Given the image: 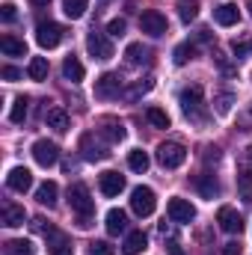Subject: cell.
<instances>
[{
    "instance_id": "obj_1",
    "label": "cell",
    "mask_w": 252,
    "mask_h": 255,
    "mask_svg": "<svg viewBox=\"0 0 252 255\" xmlns=\"http://www.w3.org/2000/svg\"><path fill=\"white\" fill-rule=\"evenodd\" d=\"M68 205H71V211L80 217V226L86 229V226H92L89 220H92V211H95V199L89 196V187L86 184H71L68 187Z\"/></svg>"
},
{
    "instance_id": "obj_2",
    "label": "cell",
    "mask_w": 252,
    "mask_h": 255,
    "mask_svg": "<svg viewBox=\"0 0 252 255\" xmlns=\"http://www.w3.org/2000/svg\"><path fill=\"white\" fill-rule=\"evenodd\" d=\"M130 208H133V214L136 217H151L154 214V208H157V196H154V190L151 187H133V193H130Z\"/></svg>"
},
{
    "instance_id": "obj_3",
    "label": "cell",
    "mask_w": 252,
    "mask_h": 255,
    "mask_svg": "<svg viewBox=\"0 0 252 255\" xmlns=\"http://www.w3.org/2000/svg\"><path fill=\"white\" fill-rule=\"evenodd\" d=\"M63 36H65V27L57 24V21H42V24L36 27V42H39L45 51L57 48V45L63 42Z\"/></svg>"
},
{
    "instance_id": "obj_4",
    "label": "cell",
    "mask_w": 252,
    "mask_h": 255,
    "mask_svg": "<svg viewBox=\"0 0 252 255\" xmlns=\"http://www.w3.org/2000/svg\"><path fill=\"white\" fill-rule=\"evenodd\" d=\"M157 160H160L163 169H178V166L187 160V148H184L181 142H163V145L157 148Z\"/></svg>"
},
{
    "instance_id": "obj_5",
    "label": "cell",
    "mask_w": 252,
    "mask_h": 255,
    "mask_svg": "<svg viewBox=\"0 0 252 255\" xmlns=\"http://www.w3.org/2000/svg\"><path fill=\"white\" fill-rule=\"evenodd\" d=\"M181 110H184L187 119H199V122L205 119V116H202V86H199V83L181 89Z\"/></svg>"
},
{
    "instance_id": "obj_6",
    "label": "cell",
    "mask_w": 252,
    "mask_h": 255,
    "mask_svg": "<svg viewBox=\"0 0 252 255\" xmlns=\"http://www.w3.org/2000/svg\"><path fill=\"white\" fill-rule=\"evenodd\" d=\"M139 30H142L145 36H151V39H157V36H166V30H169V24H166V15H160L157 9H148V12H142V18H139Z\"/></svg>"
},
{
    "instance_id": "obj_7",
    "label": "cell",
    "mask_w": 252,
    "mask_h": 255,
    "mask_svg": "<svg viewBox=\"0 0 252 255\" xmlns=\"http://www.w3.org/2000/svg\"><path fill=\"white\" fill-rule=\"evenodd\" d=\"M33 160L39 163V166H54L57 160H60V148H57V142H51V139H36L33 142Z\"/></svg>"
},
{
    "instance_id": "obj_8",
    "label": "cell",
    "mask_w": 252,
    "mask_h": 255,
    "mask_svg": "<svg viewBox=\"0 0 252 255\" xmlns=\"http://www.w3.org/2000/svg\"><path fill=\"white\" fill-rule=\"evenodd\" d=\"M122 92V77L119 74H113V71H104L98 80H95V98H116Z\"/></svg>"
},
{
    "instance_id": "obj_9",
    "label": "cell",
    "mask_w": 252,
    "mask_h": 255,
    "mask_svg": "<svg viewBox=\"0 0 252 255\" xmlns=\"http://www.w3.org/2000/svg\"><path fill=\"white\" fill-rule=\"evenodd\" d=\"M86 51H89V57H95V60H110V57H113L110 39H107L104 33H95V30L86 36Z\"/></svg>"
},
{
    "instance_id": "obj_10",
    "label": "cell",
    "mask_w": 252,
    "mask_h": 255,
    "mask_svg": "<svg viewBox=\"0 0 252 255\" xmlns=\"http://www.w3.org/2000/svg\"><path fill=\"white\" fill-rule=\"evenodd\" d=\"M80 151H83V160H89V163H95V160H104V157H110L107 145L95 142V133H83V136H80Z\"/></svg>"
},
{
    "instance_id": "obj_11",
    "label": "cell",
    "mask_w": 252,
    "mask_h": 255,
    "mask_svg": "<svg viewBox=\"0 0 252 255\" xmlns=\"http://www.w3.org/2000/svg\"><path fill=\"white\" fill-rule=\"evenodd\" d=\"M217 223H220V229L229 232V235H241V232H244V220H241V214H238L235 208H229V205H223V208L217 211Z\"/></svg>"
},
{
    "instance_id": "obj_12",
    "label": "cell",
    "mask_w": 252,
    "mask_h": 255,
    "mask_svg": "<svg viewBox=\"0 0 252 255\" xmlns=\"http://www.w3.org/2000/svg\"><path fill=\"white\" fill-rule=\"evenodd\" d=\"M169 220L172 223H193L196 220V208L190 205L187 199H181V196H175V199H169Z\"/></svg>"
},
{
    "instance_id": "obj_13",
    "label": "cell",
    "mask_w": 252,
    "mask_h": 255,
    "mask_svg": "<svg viewBox=\"0 0 252 255\" xmlns=\"http://www.w3.org/2000/svg\"><path fill=\"white\" fill-rule=\"evenodd\" d=\"M6 187L15 193H27L33 187V172L27 169V166H15L9 175H6Z\"/></svg>"
},
{
    "instance_id": "obj_14",
    "label": "cell",
    "mask_w": 252,
    "mask_h": 255,
    "mask_svg": "<svg viewBox=\"0 0 252 255\" xmlns=\"http://www.w3.org/2000/svg\"><path fill=\"white\" fill-rule=\"evenodd\" d=\"M98 187H101L104 196H110V199H113V196H119V193L125 190V175H119V172H110V169H107V172H101V175H98Z\"/></svg>"
},
{
    "instance_id": "obj_15",
    "label": "cell",
    "mask_w": 252,
    "mask_h": 255,
    "mask_svg": "<svg viewBox=\"0 0 252 255\" xmlns=\"http://www.w3.org/2000/svg\"><path fill=\"white\" fill-rule=\"evenodd\" d=\"M214 21H217L220 27H235V24L241 21V12H238L235 3H223V6L214 9Z\"/></svg>"
},
{
    "instance_id": "obj_16",
    "label": "cell",
    "mask_w": 252,
    "mask_h": 255,
    "mask_svg": "<svg viewBox=\"0 0 252 255\" xmlns=\"http://www.w3.org/2000/svg\"><path fill=\"white\" fill-rule=\"evenodd\" d=\"M104 226H107V232H110V235H122V232L127 229V214L122 211V208H110V211H107V223H104Z\"/></svg>"
},
{
    "instance_id": "obj_17",
    "label": "cell",
    "mask_w": 252,
    "mask_h": 255,
    "mask_svg": "<svg viewBox=\"0 0 252 255\" xmlns=\"http://www.w3.org/2000/svg\"><path fill=\"white\" fill-rule=\"evenodd\" d=\"M24 208L21 205H12V202H6L3 205V226H9V229H18V226H24Z\"/></svg>"
},
{
    "instance_id": "obj_18",
    "label": "cell",
    "mask_w": 252,
    "mask_h": 255,
    "mask_svg": "<svg viewBox=\"0 0 252 255\" xmlns=\"http://www.w3.org/2000/svg\"><path fill=\"white\" fill-rule=\"evenodd\" d=\"M196 190L202 193L205 199H214V196H220V181H217L211 172H205V175H196Z\"/></svg>"
},
{
    "instance_id": "obj_19",
    "label": "cell",
    "mask_w": 252,
    "mask_h": 255,
    "mask_svg": "<svg viewBox=\"0 0 252 255\" xmlns=\"http://www.w3.org/2000/svg\"><path fill=\"white\" fill-rule=\"evenodd\" d=\"M0 51L6 54V57H27V45L21 42V39H15V36H3L0 39Z\"/></svg>"
},
{
    "instance_id": "obj_20",
    "label": "cell",
    "mask_w": 252,
    "mask_h": 255,
    "mask_svg": "<svg viewBox=\"0 0 252 255\" xmlns=\"http://www.w3.org/2000/svg\"><path fill=\"white\" fill-rule=\"evenodd\" d=\"M125 60H127V65H142V63L151 60V51L142 48L139 42H133V45H127L125 48Z\"/></svg>"
},
{
    "instance_id": "obj_21",
    "label": "cell",
    "mask_w": 252,
    "mask_h": 255,
    "mask_svg": "<svg viewBox=\"0 0 252 255\" xmlns=\"http://www.w3.org/2000/svg\"><path fill=\"white\" fill-rule=\"evenodd\" d=\"M57 196H60V187H57L54 181H45V184L36 190L39 205H45V208H54V205H57Z\"/></svg>"
},
{
    "instance_id": "obj_22",
    "label": "cell",
    "mask_w": 252,
    "mask_h": 255,
    "mask_svg": "<svg viewBox=\"0 0 252 255\" xmlns=\"http://www.w3.org/2000/svg\"><path fill=\"white\" fill-rule=\"evenodd\" d=\"M145 244H148V238H145L142 232H130V235L125 238V244H122V253L125 255H136V253L145 250Z\"/></svg>"
},
{
    "instance_id": "obj_23",
    "label": "cell",
    "mask_w": 252,
    "mask_h": 255,
    "mask_svg": "<svg viewBox=\"0 0 252 255\" xmlns=\"http://www.w3.org/2000/svg\"><path fill=\"white\" fill-rule=\"evenodd\" d=\"M63 74H65V80H71V83H80L83 80V63L77 60V57H65V63H63Z\"/></svg>"
},
{
    "instance_id": "obj_24",
    "label": "cell",
    "mask_w": 252,
    "mask_h": 255,
    "mask_svg": "<svg viewBox=\"0 0 252 255\" xmlns=\"http://www.w3.org/2000/svg\"><path fill=\"white\" fill-rule=\"evenodd\" d=\"M45 119H48V128H54V130H68V113H65L63 107H51L48 113H45Z\"/></svg>"
},
{
    "instance_id": "obj_25",
    "label": "cell",
    "mask_w": 252,
    "mask_h": 255,
    "mask_svg": "<svg viewBox=\"0 0 252 255\" xmlns=\"http://www.w3.org/2000/svg\"><path fill=\"white\" fill-rule=\"evenodd\" d=\"M107 142H122L125 139V125L122 122H104V128L98 130Z\"/></svg>"
},
{
    "instance_id": "obj_26",
    "label": "cell",
    "mask_w": 252,
    "mask_h": 255,
    "mask_svg": "<svg viewBox=\"0 0 252 255\" xmlns=\"http://www.w3.org/2000/svg\"><path fill=\"white\" fill-rule=\"evenodd\" d=\"M27 110H30V98L21 95V98H15V104H12V110H9V119H12L15 125H21V122L27 119Z\"/></svg>"
},
{
    "instance_id": "obj_27",
    "label": "cell",
    "mask_w": 252,
    "mask_h": 255,
    "mask_svg": "<svg viewBox=\"0 0 252 255\" xmlns=\"http://www.w3.org/2000/svg\"><path fill=\"white\" fill-rule=\"evenodd\" d=\"M148 163H151V160H148V154H145L142 148H133V151L127 154V166H130L133 172H145Z\"/></svg>"
},
{
    "instance_id": "obj_28",
    "label": "cell",
    "mask_w": 252,
    "mask_h": 255,
    "mask_svg": "<svg viewBox=\"0 0 252 255\" xmlns=\"http://www.w3.org/2000/svg\"><path fill=\"white\" fill-rule=\"evenodd\" d=\"M27 74H30V80H45L48 77V60L45 57H33L30 65H27Z\"/></svg>"
},
{
    "instance_id": "obj_29",
    "label": "cell",
    "mask_w": 252,
    "mask_h": 255,
    "mask_svg": "<svg viewBox=\"0 0 252 255\" xmlns=\"http://www.w3.org/2000/svg\"><path fill=\"white\" fill-rule=\"evenodd\" d=\"M151 86H154V80H151V77H145V80H136L130 89H125V98H127V101H136V98H142L145 92H151Z\"/></svg>"
},
{
    "instance_id": "obj_30",
    "label": "cell",
    "mask_w": 252,
    "mask_h": 255,
    "mask_svg": "<svg viewBox=\"0 0 252 255\" xmlns=\"http://www.w3.org/2000/svg\"><path fill=\"white\" fill-rule=\"evenodd\" d=\"M175 9H178V18H181L184 24H190V21L199 15V3H196V0H178Z\"/></svg>"
},
{
    "instance_id": "obj_31",
    "label": "cell",
    "mask_w": 252,
    "mask_h": 255,
    "mask_svg": "<svg viewBox=\"0 0 252 255\" xmlns=\"http://www.w3.org/2000/svg\"><path fill=\"white\" fill-rule=\"evenodd\" d=\"M86 3H89V0H63V12L71 18V21H77V18H83Z\"/></svg>"
},
{
    "instance_id": "obj_32",
    "label": "cell",
    "mask_w": 252,
    "mask_h": 255,
    "mask_svg": "<svg viewBox=\"0 0 252 255\" xmlns=\"http://www.w3.org/2000/svg\"><path fill=\"white\" fill-rule=\"evenodd\" d=\"M51 238H54L51 255H74V247L65 241V235H60V232H51Z\"/></svg>"
},
{
    "instance_id": "obj_33",
    "label": "cell",
    "mask_w": 252,
    "mask_h": 255,
    "mask_svg": "<svg viewBox=\"0 0 252 255\" xmlns=\"http://www.w3.org/2000/svg\"><path fill=\"white\" fill-rule=\"evenodd\" d=\"M6 253L9 255H36V247H33V241H9Z\"/></svg>"
},
{
    "instance_id": "obj_34",
    "label": "cell",
    "mask_w": 252,
    "mask_h": 255,
    "mask_svg": "<svg viewBox=\"0 0 252 255\" xmlns=\"http://www.w3.org/2000/svg\"><path fill=\"white\" fill-rule=\"evenodd\" d=\"M196 57V48L190 45V42H184V45H178L175 51H172V60H175V65H187L190 60Z\"/></svg>"
},
{
    "instance_id": "obj_35",
    "label": "cell",
    "mask_w": 252,
    "mask_h": 255,
    "mask_svg": "<svg viewBox=\"0 0 252 255\" xmlns=\"http://www.w3.org/2000/svg\"><path fill=\"white\" fill-rule=\"evenodd\" d=\"M145 116H148V122L154 128H169V116H166V110H160V107H148Z\"/></svg>"
},
{
    "instance_id": "obj_36",
    "label": "cell",
    "mask_w": 252,
    "mask_h": 255,
    "mask_svg": "<svg viewBox=\"0 0 252 255\" xmlns=\"http://www.w3.org/2000/svg\"><path fill=\"white\" fill-rule=\"evenodd\" d=\"M238 187H241V196L252 202V169H244L241 175H238Z\"/></svg>"
},
{
    "instance_id": "obj_37",
    "label": "cell",
    "mask_w": 252,
    "mask_h": 255,
    "mask_svg": "<svg viewBox=\"0 0 252 255\" xmlns=\"http://www.w3.org/2000/svg\"><path fill=\"white\" fill-rule=\"evenodd\" d=\"M214 104H217V113H220V116H226V113H232L235 95H232V92H220V95L214 98Z\"/></svg>"
},
{
    "instance_id": "obj_38",
    "label": "cell",
    "mask_w": 252,
    "mask_h": 255,
    "mask_svg": "<svg viewBox=\"0 0 252 255\" xmlns=\"http://www.w3.org/2000/svg\"><path fill=\"white\" fill-rule=\"evenodd\" d=\"M116 250L107 244V241H95V244H89V255H113Z\"/></svg>"
},
{
    "instance_id": "obj_39",
    "label": "cell",
    "mask_w": 252,
    "mask_h": 255,
    "mask_svg": "<svg viewBox=\"0 0 252 255\" xmlns=\"http://www.w3.org/2000/svg\"><path fill=\"white\" fill-rule=\"evenodd\" d=\"M107 33H110V36H122V33H125V18H113V21L107 24Z\"/></svg>"
},
{
    "instance_id": "obj_40",
    "label": "cell",
    "mask_w": 252,
    "mask_h": 255,
    "mask_svg": "<svg viewBox=\"0 0 252 255\" xmlns=\"http://www.w3.org/2000/svg\"><path fill=\"white\" fill-rule=\"evenodd\" d=\"M0 15H3V21H6V24H12V21L18 18V12H15V6H12V3H3V6H0Z\"/></svg>"
},
{
    "instance_id": "obj_41",
    "label": "cell",
    "mask_w": 252,
    "mask_h": 255,
    "mask_svg": "<svg viewBox=\"0 0 252 255\" xmlns=\"http://www.w3.org/2000/svg\"><path fill=\"white\" fill-rule=\"evenodd\" d=\"M232 51H235V57H247V54H252V42H235Z\"/></svg>"
},
{
    "instance_id": "obj_42",
    "label": "cell",
    "mask_w": 252,
    "mask_h": 255,
    "mask_svg": "<svg viewBox=\"0 0 252 255\" xmlns=\"http://www.w3.org/2000/svg\"><path fill=\"white\" fill-rule=\"evenodd\" d=\"M0 74H3L6 80H21V68H15V65H3Z\"/></svg>"
},
{
    "instance_id": "obj_43",
    "label": "cell",
    "mask_w": 252,
    "mask_h": 255,
    "mask_svg": "<svg viewBox=\"0 0 252 255\" xmlns=\"http://www.w3.org/2000/svg\"><path fill=\"white\" fill-rule=\"evenodd\" d=\"M220 255H241V244H238V241H229V244H223Z\"/></svg>"
},
{
    "instance_id": "obj_44",
    "label": "cell",
    "mask_w": 252,
    "mask_h": 255,
    "mask_svg": "<svg viewBox=\"0 0 252 255\" xmlns=\"http://www.w3.org/2000/svg\"><path fill=\"white\" fill-rule=\"evenodd\" d=\"M241 130H252V101H250V110L241 116Z\"/></svg>"
},
{
    "instance_id": "obj_45",
    "label": "cell",
    "mask_w": 252,
    "mask_h": 255,
    "mask_svg": "<svg viewBox=\"0 0 252 255\" xmlns=\"http://www.w3.org/2000/svg\"><path fill=\"white\" fill-rule=\"evenodd\" d=\"M205 160H208V163H211V160L217 163V160H220V148H217V145H208V148H205Z\"/></svg>"
},
{
    "instance_id": "obj_46",
    "label": "cell",
    "mask_w": 252,
    "mask_h": 255,
    "mask_svg": "<svg viewBox=\"0 0 252 255\" xmlns=\"http://www.w3.org/2000/svg\"><path fill=\"white\" fill-rule=\"evenodd\" d=\"M169 255H184V250H181V247L172 241V244H169Z\"/></svg>"
},
{
    "instance_id": "obj_47",
    "label": "cell",
    "mask_w": 252,
    "mask_h": 255,
    "mask_svg": "<svg viewBox=\"0 0 252 255\" xmlns=\"http://www.w3.org/2000/svg\"><path fill=\"white\" fill-rule=\"evenodd\" d=\"M247 166H250V169H252V145H250V148H247Z\"/></svg>"
},
{
    "instance_id": "obj_48",
    "label": "cell",
    "mask_w": 252,
    "mask_h": 255,
    "mask_svg": "<svg viewBox=\"0 0 252 255\" xmlns=\"http://www.w3.org/2000/svg\"><path fill=\"white\" fill-rule=\"evenodd\" d=\"M30 3H33V6H48L51 0H30Z\"/></svg>"
},
{
    "instance_id": "obj_49",
    "label": "cell",
    "mask_w": 252,
    "mask_h": 255,
    "mask_svg": "<svg viewBox=\"0 0 252 255\" xmlns=\"http://www.w3.org/2000/svg\"><path fill=\"white\" fill-rule=\"evenodd\" d=\"M250 12H252V0H250Z\"/></svg>"
},
{
    "instance_id": "obj_50",
    "label": "cell",
    "mask_w": 252,
    "mask_h": 255,
    "mask_svg": "<svg viewBox=\"0 0 252 255\" xmlns=\"http://www.w3.org/2000/svg\"><path fill=\"white\" fill-rule=\"evenodd\" d=\"M104 3H107V0H104Z\"/></svg>"
}]
</instances>
